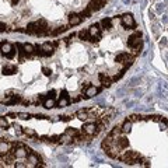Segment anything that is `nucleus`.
Listing matches in <instances>:
<instances>
[{
    "label": "nucleus",
    "instance_id": "28",
    "mask_svg": "<svg viewBox=\"0 0 168 168\" xmlns=\"http://www.w3.org/2000/svg\"><path fill=\"white\" fill-rule=\"evenodd\" d=\"M78 37H80V39H90V32H88V29H86V31H84V29H83V31H80V32H78Z\"/></svg>",
    "mask_w": 168,
    "mask_h": 168
},
{
    "label": "nucleus",
    "instance_id": "38",
    "mask_svg": "<svg viewBox=\"0 0 168 168\" xmlns=\"http://www.w3.org/2000/svg\"><path fill=\"white\" fill-rule=\"evenodd\" d=\"M55 94H56V91H55V90H50L49 93H48V97H49V98H55V97H56Z\"/></svg>",
    "mask_w": 168,
    "mask_h": 168
},
{
    "label": "nucleus",
    "instance_id": "2",
    "mask_svg": "<svg viewBox=\"0 0 168 168\" xmlns=\"http://www.w3.org/2000/svg\"><path fill=\"white\" fill-rule=\"evenodd\" d=\"M127 44H129L130 48H136V46L142 45V32L136 31L135 34H132L130 37L127 38Z\"/></svg>",
    "mask_w": 168,
    "mask_h": 168
},
{
    "label": "nucleus",
    "instance_id": "17",
    "mask_svg": "<svg viewBox=\"0 0 168 168\" xmlns=\"http://www.w3.org/2000/svg\"><path fill=\"white\" fill-rule=\"evenodd\" d=\"M60 143L62 144H70V143H73V136L67 135V133H63V135L60 136Z\"/></svg>",
    "mask_w": 168,
    "mask_h": 168
},
{
    "label": "nucleus",
    "instance_id": "37",
    "mask_svg": "<svg viewBox=\"0 0 168 168\" xmlns=\"http://www.w3.org/2000/svg\"><path fill=\"white\" fill-rule=\"evenodd\" d=\"M4 31H7V25L0 23V32H4Z\"/></svg>",
    "mask_w": 168,
    "mask_h": 168
},
{
    "label": "nucleus",
    "instance_id": "42",
    "mask_svg": "<svg viewBox=\"0 0 168 168\" xmlns=\"http://www.w3.org/2000/svg\"><path fill=\"white\" fill-rule=\"evenodd\" d=\"M60 97H69V94H67V91H66V90H62Z\"/></svg>",
    "mask_w": 168,
    "mask_h": 168
},
{
    "label": "nucleus",
    "instance_id": "26",
    "mask_svg": "<svg viewBox=\"0 0 168 168\" xmlns=\"http://www.w3.org/2000/svg\"><path fill=\"white\" fill-rule=\"evenodd\" d=\"M66 29H67V27H66V25H60V27H57L56 29H53V31H50V34H52V35H59V34L65 32Z\"/></svg>",
    "mask_w": 168,
    "mask_h": 168
},
{
    "label": "nucleus",
    "instance_id": "16",
    "mask_svg": "<svg viewBox=\"0 0 168 168\" xmlns=\"http://www.w3.org/2000/svg\"><path fill=\"white\" fill-rule=\"evenodd\" d=\"M55 105H56V102H55V98H45L44 99V107L46 108V109H52V108H55Z\"/></svg>",
    "mask_w": 168,
    "mask_h": 168
},
{
    "label": "nucleus",
    "instance_id": "32",
    "mask_svg": "<svg viewBox=\"0 0 168 168\" xmlns=\"http://www.w3.org/2000/svg\"><path fill=\"white\" fill-rule=\"evenodd\" d=\"M127 119H129V121L133 123V122H137V121H140V119H143V116H139V115H130V116H129Z\"/></svg>",
    "mask_w": 168,
    "mask_h": 168
},
{
    "label": "nucleus",
    "instance_id": "11",
    "mask_svg": "<svg viewBox=\"0 0 168 168\" xmlns=\"http://www.w3.org/2000/svg\"><path fill=\"white\" fill-rule=\"evenodd\" d=\"M2 73H3L4 76H11V74L17 73V66H14V65H7V66H4L3 70H2Z\"/></svg>",
    "mask_w": 168,
    "mask_h": 168
},
{
    "label": "nucleus",
    "instance_id": "15",
    "mask_svg": "<svg viewBox=\"0 0 168 168\" xmlns=\"http://www.w3.org/2000/svg\"><path fill=\"white\" fill-rule=\"evenodd\" d=\"M76 116H77L80 121H87V119L90 118V114H88L87 109H78V111L76 112Z\"/></svg>",
    "mask_w": 168,
    "mask_h": 168
},
{
    "label": "nucleus",
    "instance_id": "19",
    "mask_svg": "<svg viewBox=\"0 0 168 168\" xmlns=\"http://www.w3.org/2000/svg\"><path fill=\"white\" fill-rule=\"evenodd\" d=\"M11 49H13V45H11V44H8V42H3V44L0 45V50H2V53H3V55L8 53Z\"/></svg>",
    "mask_w": 168,
    "mask_h": 168
},
{
    "label": "nucleus",
    "instance_id": "22",
    "mask_svg": "<svg viewBox=\"0 0 168 168\" xmlns=\"http://www.w3.org/2000/svg\"><path fill=\"white\" fill-rule=\"evenodd\" d=\"M23 133L27 135V136H29V137H37L35 130H34V129H29V127H23Z\"/></svg>",
    "mask_w": 168,
    "mask_h": 168
},
{
    "label": "nucleus",
    "instance_id": "13",
    "mask_svg": "<svg viewBox=\"0 0 168 168\" xmlns=\"http://www.w3.org/2000/svg\"><path fill=\"white\" fill-rule=\"evenodd\" d=\"M95 127H97V125H95V123H87L86 126L83 127V130L86 132V135L94 136L95 135Z\"/></svg>",
    "mask_w": 168,
    "mask_h": 168
},
{
    "label": "nucleus",
    "instance_id": "14",
    "mask_svg": "<svg viewBox=\"0 0 168 168\" xmlns=\"http://www.w3.org/2000/svg\"><path fill=\"white\" fill-rule=\"evenodd\" d=\"M98 78H99V81H101V84H102V87H109L111 86V78L109 77H107V76H105V74L104 73H99V76H98Z\"/></svg>",
    "mask_w": 168,
    "mask_h": 168
},
{
    "label": "nucleus",
    "instance_id": "5",
    "mask_svg": "<svg viewBox=\"0 0 168 168\" xmlns=\"http://www.w3.org/2000/svg\"><path fill=\"white\" fill-rule=\"evenodd\" d=\"M25 32L28 34H32V35H42V31L39 28V25H38L37 21H34V23H29L27 29H25Z\"/></svg>",
    "mask_w": 168,
    "mask_h": 168
},
{
    "label": "nucleus",
    "instance_id": "41",
    "mask_svg": "<svg viewBox=\"0 0 168 168\" xmlns=\"http://www.w3.org/2000/svg\"><path fill=\"white\" fill-rule=\"evenodd\" d=\"M35 118L37 119H48V116H45V115H35Z\"/></svg>",
    "mask_w": 168,
    "mask_h": 168
},
{
    "label": "nucleus",
    "instance_id": "33",
    "mask_svg": "<svg viewBox=\"0 0 168 168\" xmlns=\"http://www.w3.org/2000/svg\"><path fill=\"white\" fill-rule=\"evenodd\" d=\"M17 118H21V119H29V118H31V115H29V114H25V112H18V114H17Z\"/></svg>",
    "mask_w": 168,
    "mask_h": 168
},
{
    "label": "nucleus",
    "instance_id": "29",
    "mask_svg": "<svg viewBox=\"0 0 168 168\" xmlns=\"http://www.w3.org/2000/svg\"><path fill=\"white\" fill-rule=\"evenodd\" d=\"M91 13H93V11H91L90 8L87 7V8H86V10H83V11H81V13H80V14H78V16L81 17V18H88V17H90V16H91Z\"/></svg>",
    "mask_w": 168,
    "mask_h": 168
},
{
    "label": "nucleus",
    "instance_id": "20",
    "mask_svg": "<svg viewBox=\"0 0 168 168\" xmlns=\"http://www.w3.org/2000/svg\"><path fill=\"white\" fill-rule=\"evenodd\" d=\"M17 48H18V55H20V62H24L25 56H28V53L24 50V48H23L21 44H17Z\"/></svg>",
    "mask_w": 168,
    "mask_h": 168
},
{
    "label": "nucleus",
    "instance_id": "4",
    "mask_svg": "<svg viewBox=\"0 0 168 168\" xmlns=\"http://www.w3.org/2000/svg\"><path fill=\"white\" fill-rule=\"evenodd\" d=\"M105 4H107V0H91L87 7L90 8L91 11H98V10H101Z\"/></svg>",
    "mask_w": 168,
    "mask_h": 168
},
{
    "label": "nucleus",
    "instance_id": "12",
    "mask_svg": "<svg viewBox=\"0 0 168 168\" xmlns=\"http://www.w3.org/2000/svg\"><path fill=\"white\" fill-rule=\"evenodd\" d=\"M88 32H90V38L101 35V28H99V24H93L90 28H88Z\"/></svg>",
    "mask_w": 168,
    "mask_h": 168
},
{
    "label": "nucleus",
    "instance_id": "24",
    "mask_svg": "<svg viewBox=\"0 0 168 168\" xmlns=\"http://www.w3.org/2000/svg\"><path fill=\"white\" fill-rule=\"evenodd\" d=\"M121 133H122V129H121L119 126H115L114 129L109 132V136H112V137H118V136H121Z\"/></svg>",
    "mask_w": 168,
    "mask_h": 168
},
{
    "label": "nucleus",
    "instance_id": "10",
    "mask_svg": "<svg viewBox=\"0 0 168 168\" xmlns=\"http://www.w3.org/2000/svg\"><path fill=\"white\" fill-rule=\"evenodd\" d=\"M99 93V88L95 86H88V88L86 90V95H84V98H93L94 95H97Z\"/></svg>",
    "mask_w": 168,
    "mask_h": 168
},
{
    "label": "nucleus",
    "instance_id": "21",
    "mask_svg": "<svg viewBox=\"0 0 168 168\" xmlns=\"http://www.w3.org/2000/svg\"><path fill=\"white\" fill-rule=\"evenodd\" d=\"M101 25H102L105 29H111L112 28V20L111 18H104V20L101 21Z\"/></svg>",
    "mask_w": 168,
    "mask_h": 168
},
{
    "label": "nucleus",
    "instance_id": "30",
    "mask_svg": "<svg viewBox=\"0 0 168 168\" xmlns=\"http://www.w3.org/2000/svg\"><path fill=\"white\" fill-rule=\"evenodd\" d=\"M10 126V123H8V121L6 118H0V127H3V129H7V127Z\"/></svg>",
    "mask_w": 168,
    "mask_h": 168
},
{
    "label": "nucleus",
    "instance_id": "44",
    "mask_svg": "<svg viewBox=\"0 0 168 168\" xmlns=\"http://www.w3.org/2000/svg\"><path fill=\"white\" fill-rule=\"evenodd\" d=\"M18 2H20V0H11V4H17Z\"/></svg>",
    "mask_w": 168,
    "mask_h": 168
},
{
    "label": "nucleus",
    "instance_id": "39",
    "mask_svg": "<svg viewBox=\"0 0 168 168\" xmlns=\"http://www.w3.org/2000/svg\"><path fill=\"white\" fill-rule=\"evenodd\" d=\"M122 76H123V72H121V73H119V74H115V76H114V78H112V80H115V81H116V80H119V78L122 77Z\"/></svg>",
    "mask_w": 168,
    "mask_h": 168
},
{
    "label": "nucleus",
    "instance_id": "31",
    "mask_svg": "<svg viewBox=\"0 0 168 168\" xmlns=\"http://www.w3.org/2000/svg\"><path fill=\"white\" fill-rule=\"evenodd\" d=\"M78 132H80V130H76V129H72V127H67L65 133H67V135H70V136H73V137H74V136L78 135Z\"/></svg>",
    "mask_w": 168,
    "mask_h": 168
},
{
    "label": "nucleus",
    "instance_id": "40",
    "mask_svg": "<svg viewBox=\"0 0 168 168\" xmlns=\"http://www.w3.org/2000/svg\"><path fill=\"white\" fill-rule=\"evenodd\" d=\"M16 132H17V135H23V127L17 125V126H16Z\"/></svg>",
    "mask_w": 168,
    "mask_h": 168
},
{
    "label": "nucleus",
    "instance_id": "3",
    "mask_svg": "<svg viewBox=\"0 0 168 168\" xmlns=\"http://www.w3.org/2000/svg\"><path fill=\"white\" fill-rule=\"evenodd\" d=\"M122 24L126 27L127 29H135L136 28V23H135V18L132 14H123L122 16Z\"/></svg>",
    "mask_w": 168,
    "mask_h": 168
},
{
    "label": "nucleus",
    "instance_id": "9",
    "mask_svg": "<svg viewBox=\"0 0 168 168\" xmlns=\"http://www.w3.org/2000/svg\"><path fill=\"white\" fill-rule=\"evenodd\" d=\"M81 21H83V18L78 16V14H74L73 13V14L69 16V25L70 27H76V25H78Z\"/></svg>",
    "mask_w": 168,
    "mask_h": 168
},
{
    "label": "nucleus",
    "instance_id": "18",
    "mask_svg": "<svg viewBox=\"0 0 168 168\" xmlns=\"http://www.w3.org/2000/svg\"><path fill=\"white\" fill-rule=\"evenodd\" d=\"M121 129H122V133H129V132L132 130V122L129 121V119H126V121L122 123Z\"/></svg>",
    "mask_w": 168,
    "mask_h": 168
},
{
    "label": "nucleus",
    "instance_id": "7",
    "mask_svg": "<svg viewBox=\"0 0 168 168\" xmlns=\"http://www.w3.org/2000/svg\"><path fill=\"white\" fill-rule=\"evenodd\" d=\"M27 160H28V163H31L34 167H35L38 163H41V158H39V156H37V154H35L32 150H29V151H28V154H27Z\"/></svg>",
    "mask_w": 168,
    "mask_h": 168
},
{
    "label": "nucleus",
    "instance_id": "34",
    "mask_svg": "<svg viewBox=\"0 0 168 168\" xmlns=\"http://www.w3.org/2000/svg\"><path fill=\"white\" fill-rule=\"evenodd\" d=\"M16 53H17V50L11 49V50H10V52H8V53H6V55H4V56L7 57V59H13V57L16 56Z\"/></svg>",
    "mask_w": 168,
    "mask_h": 168
},
{
    "label": "nucleus",
    "instance_id": "23",
    "mask_svg": "<svg viewBox=\"0 0 168 168\" xmlns=\"http://www.w3.org/2000/svg\"><path fill=\"white\" fill-rule=\"evenodd\" d=\"M130 56L129 53H119V55H116V57H115V62H119V63H123V62L126 60L127 57Z\"/></svg>",
    "mask_w": 168,
    "mask_h": 168
},
{
    "label": "nucleus",
    "instance_id": "6",
    "mask_svg": "<svg viewBox=\"0 0 168 168\" xmlns=\"http://www.w3.org/2000/svg\"><path fill=\"white\" fill-rule=\"evenodd\" d=\"M23 99H21V95L16 94V95H8L7 99H4L3 104H7V105H16V104H20Z\"/></svg>",
    "mask_w": 168,
    "mask_h": 168
},
{
    "label": "nucleus",
    "instance_id": "36",
    "mask_svg": "<svg viewBox=\"0 0 168 168\" xmlns=\"http://www.w3.org/2000/svg\"><path fill=\"white\" fill-rule=\"evenodd\" d=\"M59 118H60V121H63V122H69L70 119H72L69 115H63V116H59Z\"/></svg>",
    "mask_w": 168,
    "mask_h": 168
},
{
    "label": "nucleus",
    "instance_id": "35",
    "mask_svg": "<svg viewBox=\"0 0 168 168\" xmlns=\"http://www.w3.org/2000/svg\"><path fill=\"white\" fill-rule=\"evenodd\" d=\"M42 73L45 74V76H50L52 74V70L48 69V67H42Z\"/></svg>",
    "mask_w": 168,
    "mask_h": 168
},
{
    "label": "nucleus",
    "instance_id": "1",
    "mask_svg": "<svg viewBox=\"0 0 168 168\" xmlns=\"http://www.w3.org/2000/svg\"><path fill=\"white\" fill-rule=\"evenodd\" d=\"M118 158L129 165L140 163V154L137 151H123V154H119Z\"/></svg>",
    "mask_w": 168,
    "mask_h": 168
},
{
    "label": "nucleus",
    "instance_id": "27",
    "mask_svg": "<svg viewBox=\"0 0 168 168\" xmlns=\"http://www.w3.org/2000/svg\"><path fill=\"white\" fill-rule=\"evenodd\" d=\"M23 48H24V50L25 52H27V53H34V52H35V46L34 45H31V44H24V45H23Z\"/></svg>",
    "mask_w": 168,
    "mask_h": 168
},
{
    "label": "nucleus",
    "instance_id": "8",
    "mask_svg": "<svg viewBox=\"0 0 168 168\" xmlns=\"http://www.w3.org/2000/svg\"><path fill=\"white\" fill-rule=\"evenodd\" d=\"M14 144L7 143V142H0V156H6L8 154V151L11 150V147Z\"/></svg>",
    "mask_w": 168,
    "mask_h": 168
},
{
    "label": "nucleus",
    "instance_id": "43",
    "mask_svg": "<svg viewBox=\"0 0 168 168\" xmlns=\"http://www.w3.org/2000/svg\"><path fill=\"white\" fill-rule=\"evenodd\" d=\"M80 99H81V97H76V98H73V101L74 102H77V101H80Z\"/></svg>",
    "mask_w": 168,
    "mask_h": 168
},
{
    "label": "nucleus",
    "instance_id": "25",
    "mask_svg": "<svg viewBox=\"0 0 168 168\" xmlns=\"http://www.w3.org/2000/svg\"><path fill=\"white\" fill-rule=\"evenodd\" d=\"M69 105V97H60L57 101V107H67Z\"/></svg>",
    "mask_w": 168,
    "mask_h": 168
}]
</instances>
